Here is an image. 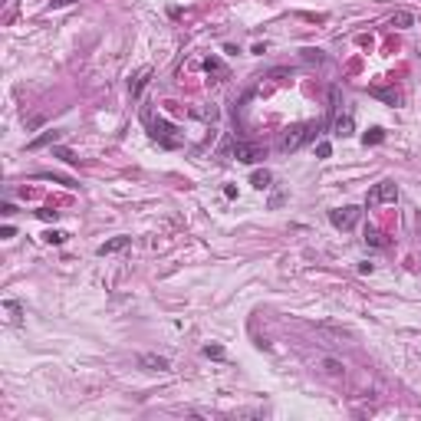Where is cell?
<instances>
[{
	"label": "cell",
	"instance_id": "cell-11",
	"mask_svg": "<svg viewBox=\"0 0 421 421\" xmlns=\"http://www.w3.org/2000/svg\"><path fill=\"white\" fill-rule=\"evenodd\" d=\"M349 128H352V119H339L336 122V135H349Z\"/></svg>",
	"mask_w": 421,
	"mask_h": 421
},
{
	"label": "cell",
	"instance_id": "cell-6",
	"mask_svg": "<svg viewBox=\"0 0 421 421\" xmlns=\"http://www.w3.org/2000/svg\"><path fill=\"white\" fill-rule=\"evenodd\" d=\"M132 244V237H112V240H105V244H99V257H105V254H119V250H125V247Z\"/></svg>",
	"mask_w": 421,
	"mask_h": 421
},
{
	"label": "cell",
	"instance_id": "cell-1",
	"mask_svg": "<svg viewBox=\"0 0 421 421\" xmlns=\"http://www.w3.org/2000/svg\"><path fill=\"white\" fill-rule=\"evenodd\" d=\"M395 198H398V184L395 181H382V184H375V188L369 191L366 204L369 207H379V204H392Z\"/></svg>",
	"mask_w": 421,
	"mask_h": 421
},
{
	"label": "cell",
	"instance_id": "cell-2",
	"mask_svg": "<svg viewBox=\"0 0 421 421\" xmlns=\"http://www.w3.org/2000/svg\"><path fill=\"white\" fill-rule=\"evenodd\" d=\"M319 128H323V125H316V122H310V125L296 128L293 135H286V138H283V148H286V151H296L303 142H310V138H316V135H319Z\"/></svg>",
	"mask_w": 421,
	"mask_h": 421
},
{
	"label": "cell",
	"instance_id": "cell-13",
	"mask_svg": "<svg viewBox=\"0 0 421 421\" xmlns=\"http://www.w3.org/2000/svg\"><path fill=\"white\" fill-rule=\"evenodd\" d=\"M63 240H66L63 231H49V234H46V244H63Z\"/></svg>",
	"mask_w": 421,
	"mask_h": 421
},
{
	"label": "cell",
	"instance_id": "cell-3",
	"mask_svg": "<svg viewBox=\"0 0 421 421\" xmlns=\"http://www.w3.org/2000/svg\"><path fill=\"white\" fill-rule=\"evenodd\" d=\"M359 207H336V211H329V221H333V227H339V231H352L359 221Z\"/></svg>",
	"mask_w": 421,
	"mask_h": 421
},
{
	"label": "cell",
	"instance_id": "cell-9",
	"mask_svg": "<svg viewBox=\"0 0 421 421\" xmlns=\"http://www.w3.org/2000/svg\"><path fill=\"white\" fill-rule=\"evenodd\" d=\"M56 138H59V132H43L40 138H33V142H30V148H43V145L56 142Z\"/></svg>",
	"mask_w": 421,
	"mask_h": 421
},
{
	"label": "cell",
	"instance_id": "cell-12",
	"mask_svg": "<svg viewBox=\"0 0 421 421\" xmlns=\"http://www.w3.org/2000/svg\"><path fill=\"white\" fill-rule=\"evenodd\" d=\"M323 366H326V372H329V375H342V366L336 362V359H326Z\"/></svg>",
	"mask_w": 421,
	"mask_h": 421
},
{
	"label": "cell",
	"instance_id": "cell-4",
	"mask_svg": "<svg viewBox=\"0 0 421 421\" xmlns=\"http://www.w3.org/2000/svg\"><path fill=\"white\" fill-rule=\"evenodd\" d=\"M234 158L237 161H247V165H254V161L263 158V148H257V145H234Z\"/></svg>",
	"mask_w": 421,
	"mask_h": 421
},
{
	"label": "cell",
	"instance_id": "cell-5",
	"mask_svg": "<svg viewBox=\"0 0 421 421\" xmlns=\"http://www.w3.org/2000/svg\"><path fill=\"white\" fill-rule=\"evenodd\" d=\"M138 366L142 369H151V372H168V369H171V362H168L165 356H138Z\"/></svg>",
	"mask_w": 421,
	"mask_h": 421
},
{
	"label": "cell",
	"instance_id": "cell-16",
	"mask_svg": "<svg viewBox=\"0 0 421 421\" xmlns=\"http://www.w3.org/2000/svg\"><path fill=\"white\" fill-rule=\"evenodd\" d=\"M36 214H40L43 221H56V214H59V211H53V207H43V211H36Z\"/></svg>",
	"mask_w": 421,
	"mask_h": 421
},
{
	"label": "cell",
	"instance_id": "cell-7",
	"mask_svg": "<svg viewBox=\"0 0 421 421\" xmlns=\"http://www.w3.org/2000/svg\"><path fill=\"white\" fill-rule=\"evenodd\" d=\"M148 79H151V69L145 66V69H138L135 76H132V82H128V89H132V99H138L142 95V89L148 86Z\"/></svg>",
	"mask_w": 421,
	"mask_h": 421
},
{
	"label": "cell",
	"instance_id": "cell-15",
	"mask_svg": "<svg viewBox=\"0 0 421 421\" xmlns=\"http://www.w3.org/2000/svg\"><path fill=\"white\" fill-rule=\"evenodd\" d=\"M204 66H207V72H217V76H224V66L217 63V59H207Z\"/></svg>",
	"mask_w": 421,
	"mask_h": 421
},
{
	"label": "cell",
	"instance_id": "cell-18",
	"mask_svg": "<svg viewBox=\"0 0 421 421\" xmlns=\"http://www.w3.org/2000/svg\"><path fill=\"white\" fill-rule=\"evenodd\" d=\"M329 151H333V148H329V142H319L316 145V155H319V158H329Z\"/></svg>",
	"mask_w": 421,
	"mask_h": 421
},
{
	"label": "cell",
	"instance_id": "cell-17",
	"mask_svg": "<svg viewBox=\"0 0 421 421\" xmlns=\"http://www.w3.org/2000/svg\"><path fill=\"white\" fill-rule=\"evenodd\" d=\"M56 155H59V158H63V161H69V165H76V161H79V158H76V155H72V151H66V148H59V151H56Z\"/></svg>",
	"mask_w": 421,
	"mask_h": 421
},
{
	"label": "cell",
	"instance_id": "cell-20",
	"mask_svg": "<svg viewBox=\"0 0 421 421\" xmlns=\"http://www.w3.org/2000/svg\"><path fill=\"white\" fill-rule=\"evenodd\" d=\"M69 3H76V0H53L49 7H53V10H59V7H69Z\"/></svg>",
	"mask_w": 421,
	"mask_h": 421
},
{
	"label": "cell",
	"instance_id": "cell-10",
	"mask_svg": "<svg viewBox=\"0 0 421 421\" xmlns=\"http://www.w3.org/2000/svg\"><path fill=\"white\" fill-rule=\"evenodd\" d=\"M250 184H254V188H270V171H254Z\"/></svg>",
	"mask_w": 421,
	"mask_h": 421
},
{
	"label": "cell",
	"instance_id": "cell-8",
	"mask_svg": "<svg viewBox=\"0 0 421 421\" xmlns=\"http://www.w3.org/2000/svg\"><path fill=\"white\" fill-rule=\"evenodd\" d=\"M415 23V16L408 13V10H398L395 16H392V26H398V30H405V26H412Z\"/></svg>",
	"mask_w": 421,
	"mask_h": 421
},
{
	"label": "cell",
	"instance_id": "cell-19",
	"mask_svg": "<svg viewBox=\"0 0 421 421\" xmlns=\"http://www.w3.org/2000/svg\"><path fill=\"white\" fill-rule=\"evenodd\" d=\"M369 142H372V145L382 142V128H372V132H369V135H366V145H369Z\"/></svg>",
	"mask_w": 421,
	"mask_h": 421
},
{
	"label": "cell",
	"instance_id": "cell-14",
	"mask_svg": "<svg viewBox=\"0 0 421 421\" xmlns=\"http://www.w3.org/2000/svg\"><path fill=\"white\" fill-rule=\"evenodd\" d=\"M204 356H211V359H224V349H221V346H204Z\"/></svg>",
	"mask_w": 421,
	"mask_h": 421
}]
</instances>
